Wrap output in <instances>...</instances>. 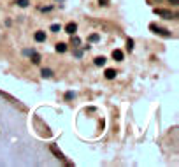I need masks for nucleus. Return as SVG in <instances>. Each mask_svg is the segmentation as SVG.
I'll return each instance as SVG.
<instances>
[{"instance_id":"1","label":"nucleus","mask_w":179,"mask_h":167,"mask_svg":"<svg viewBox=\"0 0 179 167\" xmlns=\"http://www.w3.org/2000/svg\"><path fill=\"white\" fill-rule=\"evenodd\" d=\"M155 14L162 16L163 20H176V14H172V11H167V9H155Z\"/></svg>"},{"instance_id":"2","label":"nucleus","mask_w":179,"mask_h":167,"mask_svg":"<svg viewBox=\"0 0 179 167\" xmlns=\"http://www.w3.org/2000/svg\"><path fill=\"white\" fill-rule=\"evenodd\" d=\"M149 28L155 32V33H160V35H163V37H170V32L165 30V28H158L156 25H149Z\"/></svg>"},{"instance_id":"3","label":"nucleus","mask_w":179,"mask_h":167,"mask_svg":"<svg viewBox=\"0 0 179 167\" xmlns=\"http://www.w3.org/2000/svg\"><path fill=\"white\" fill-rule=\"evenodd\" d=\"M76 30H77V25H76V23H67V25H65V32L70 33V35H74Z\"/></svg>"},{"instance_id":"4","label":"nucleus","mask_w":179,"mask_h":167,"mask_svg":"<svg viewBox=\"0 0 179 167\" xmlns=\"http://www.w3.org/2000/svg\"><path fill=\"white\" fill-rule=\"evenodd\" d=\"M112 58H114L116 62H121V60H123V51H121V49H114V51H112Z\"/></svg>"},{"instance_id":"5","label":"nucleus","mask_w":179,"mask_h":167,"mask_svg":"<svg viewBox=\"0 0 179 167\" xmlns=\"http://www.w3.org/2000/svg\"><path fill=\"white\" fill-rule=\"evenodd\" d=\"M35 41H37V42H44V41H46V32H37V33H35Z\"/></svg>"},{"instance_id":"6","label":"nucleus","mask_w":179,"mask_h":167,"mask_svg":"<svg viewBox=\"0 0 179 167\" xmlns=\"http://www.w3.org/2000/svg\"><path fill=\"white\" fill-rule=\"evenodd\" d=\"M56 51H58V53H65V51H67V44H65V42H58V44H56Z\"/></svg>"},{"instance_id":"7","label":"nucleus","mask_w":179,"mask_h":167,"mask_svg":"<svg viewBox=\"0 0 179 167\" xmlns=\"http://www.w3.org/2000/svg\"><path fill=\"white\" fill-rule=\"evenodd\" d=\"M105 77H107V79H114V77H116V71H114V69H107V71H105Z\"/></svg>"},{"instance_id":"8","label":"nucleus","mask_w":179,"mask_h":167,"mask_svg":"<svg viewBox=\"0 0 179 167\" xmlns=\"http://www.w3.org/2000/svg\"><path fill=\"white\" fill-rule=\"evenodd\" d=\"M95 65H99V67L105 65V58H104V56H97V58H95Z\"/></svg>"},{"instance_id":"9","label":"nucleus","mask_w":179,"mask_h":167,"mask_svg":"<svg viewBox=\"0 0 179 167\" xmlns=\"http://www.w3.org/2000/svg\"><path fill=\"white\" fill-rule=\"evenodd\" d=\"M51 151H53V153H55V155H56L58 158H63V155H61V151H60V150H58L56 146H55V144L51 146Z\"/></svg>"},{"instance_id":"10","label":"nucleus","mask_w":179,"mask_h":167,"mask_svg":"<svg viewBox=\"0 0 179 167\" xmlns=\"http://www.w3.org/2000/svg\"><path fill=\"white\" fill-rule=\"evenodd\" d=\"M42 77H51L53 76V72H51V69H42Z\"/></svg>"},{"instance_id":"11","label":"nucleus","mask_w":179,"mask_h":167,"mask_svg":"<svg viewBox=\"0 0 179 167\" xmlns=\"http://www.w3.org/2000/svg\"><path fill=\"white\" fill-rule=\"evenodd\" d=\"M30 56H32V62H33V63H39L40 62V56L37 55V53H32Z\"/></svg>"},{"instance_id":"12","label":"nucleus","mask_w":179,"mask_h":167,"mask_svg":"<svg viewBox=\"0 0 179 167\" xmlns=\"http://www.w3.org/2000/svg\"><path fill=\"white\" fill-rule=\"evenodd\" d=\"M99 41H100L99 33H91V35H90V42H99Z\"/></svg>"},{"instance_id":"13","label":"nucleus","mask_w":179,"mask_h":167,"mask_svg":"<svg viewBox=\"0 0 179 167\" xmlns=\"http://www.w3.org/2000/svg\"><path fill=\"white\" fill-rule=\"evenodd\" d=\"M74 97H76V93H74V92H67V93H65V100H72Z\"/></svg>"},{"instance_id":"14","label":"nucleus","mask_w":179,"mask_h":167,"mask_svg":"<svg viewBox=\"0 0 179 167\" xmlns=\"http://www.w3.org/2000/svg\"><path fill=\"white\" fill-rule=\"evenodd\" d=\"M60 28H61V27H60L58 23H53V25H51V32H60Z\"/></svg>"},{"instance_id":"15","label":"nucleus","mask_w":179,"mask_h":167,"mask_svg":"<svg viewBox=\"0 0 179 167\" xmlns=\"http://www.w3.org/2000/svg\"><path fill=\"white\" fill-rule=\"evenodd\" d=\"M127 49H128V51L133 49V39H128V42H127Z\"/></svg>"},{"instance_id":"16","label":"nucleus","mask_w":179,"mask_h":167,"mask_svg":"<svg viewBox=\"0 0 179 167\" xmlns=\"http://www.w3.org/2000/svg\"><path fill=\"white\" fill-rule=\"evenodd\" d=\"M18 5L20 7H27L28 5V0H18Z\"/></svg>"},{"instance_id":"17","label":"nucleus","mask_w":179,"mask_h":167,"mask_svg":"<svg viewBox=\"0 0 179 167\" xmlns=\"http://www.w3.org/2000/svg\"><path fill=\"white\" fill-rule=\"evenodd\" d=\"M72 44H74V46H79V44H81L79 37H72Z\"/></svg>"},{"instance_id":"18","label":"nucleus","mask_w":179,"mask_h":167,"mask_svg":"<svg viewBox=\"0 0 179 167\" xmlns=\"http://www.w3.org/2000/svg\"><path fill=\"white\" fill-rule=\"evenodd\" d=\"M32 53H35V49H23V55H27V56H30Z\"/></svg>"},{"instance_id":"19","label":"nucleus","mask_w":179,"mask_h":167,"mask_svg":"<svg viewBox=\"0 0 179 167\" xmlns=\"http://www.w3.org/2000/svg\"><path fill=\"white\" fill-rule=\"evenodd\" d=\"M74 56L81 58V56H83V51H81V49H76V51H74Z\"/></svg>"},{"instance_id":"20","label":"nucleus","mask_w":179,"mask_h":167,"mask_svg":"<svg viewBox=\"0 0 179 167\" xmlns=\"http://www.w3.org/2000/svg\"><path fill=\"white\" fill-rule=\"evenodd\" d=\"M51 9H53V7H51V5H48V7H42V11H44V12H49Z\"/></svg>"},{"instance_id":"21","label":"nucleus","mask_w":179,"mask_h":167,"mask_svg":"<svg viewBox=\"0 0 179 167\" xmlns=\"http://www.w3.org/2000/svg\"><path fill=\"white\" fill-rule=\"evenodd\" d=\"M169 2L172 4V5H177V4H179V0H169Z\"/></svg>"},{"instance_id":"22","label":"nucleus","mask_w":179,"mask_h":167,"mask_svg":"<svg viewBox=\"0 0 179 167\" xmlns=\"http://www.w3.org/2000/svg\"><path fill=\"white\" fill-rule=\"evenodd\" d=\"M100 4H102V5H107V0H100Z\"/></svg>"},{"instance_id":"23","label":"nucleus","mask_w":179,"mask_h":167,"mask_svg":"<svg viewBox=\"0 0 179 167\" xmlns=\"http://www.w3.org/2000/svg\"><path fill=\"white\" fill-rule=\"evenodd\" d=\"M60 2H63V0H60Z\"/></svg>"}]
</instances>
